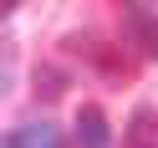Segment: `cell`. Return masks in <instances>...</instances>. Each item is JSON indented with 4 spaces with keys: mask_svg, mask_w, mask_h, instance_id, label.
Listing matches in <instances>:
<instances>
[{
    "mask_svg": "<svg viewBox=\"0 0 158 148\" xmlns=\"http://www.w3.org/2000/svg\"><path fill=\"white\" fill-rule=\"evenodd\" d=\"M123 36H127V46H138V56L158 61V11H148V5H123Z\"/></svg>",
    "mask_w": 158,
    "mask_h": 148,
    "instance_id": "cell-1",
    "label": "cell"
},
{
    "mask_svg": "<svg viewBox=\"0 0 158 148\" xmlns=\"http://www.w3.org/2000/svg\"><path fill=\"white\" fill-rule=\"evenodd\" d=\"M77 143L82 148H112V128H107V112L97 102H87L77 112Z\"/></svg>",
    "mask_w": 158,
    "mask_h": 148,
    "instance_id": "cell-2",
    "label": "cell"
},
{
    "mask_svg": "<svg viewBox=\"0 0 158 148\" xmlns=\"http://www.w3.org/2000/svg\"><path fill=\"white\" fill-rule=\"evenodd\" d=\"M5 148H61V128L56 123H21V128H10L5 133Z\"/></svg>",
    "mask_w": 158,
    "mask_h": 148,
    "instance_id": "cell-3",
    "label": "cell"
},
{
    "mask_svg": "<svg viewBox=\"0 0 158 148\" xmlns=\"http://www.w3.org/2000/svg\"><path fill=\"white\" fill-rule=\"evenodd\" d=\"M148 123H153V107H138V112H133V133H127V148H158V138H153V128H148Z\"/></svg>",
    "mask_w": 158,
    "mask_h": 148,
    "instance_id": "cell-4",
    "label": "cell"
},
{
    "mask_svg": "<svg viewBox=\"0 0 158 148\" xmlns=\"http://www.w3.org/2000/svg\"><path fill=\"white\" fill-rule=\"evenodd\" d=\"M66 92V77L56 66H36V97H61Z\"/></svg>",
    "mask_w": 158,
    "mask_h": 148,
    "instance_id": "cell-5",
    "label": "cell"
},
{
    "mask_svg": "<svg viewBox=\"0 0 158 148\" xmlns=\"http://www.w3.org/2000/svg\"><path fill=\"white\" fill-rule=\"evenodd\" d=\"M10 92V61H0V97Z\"/></svg>",
    "mask_w": 158,
    "mask_h": 148,
    "instance_id": "cell-6",
    "label": "cell"
},
{
    "mask_svg": "<svg viewBox=\"0 0 158 148\" xmlns=\"http://www.w3.org/2000/svg\"><path fill=\"white\" fill-rule=\"evenodd\" d=\"M10 11H15V5H10V0H0V21H5V15H10Z\"/></svg>",
    "mask_w": 158,
    "mask_h": 148,
    "instance_id": "cell-7",
    "label": "cell"
}]
</instances>
